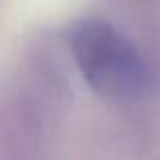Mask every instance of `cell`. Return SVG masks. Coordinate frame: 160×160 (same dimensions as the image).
<instances>
[{
	"mask_svg": "<svg viewBox=\"0 0 160 160\" xmlns=\"http://www.w3.org/2000/svg\"><path fill=\"white\" fill-rule=\"evenodd\" d=\"M71 51L95 91L113 99H142L152 89V71L140 53L112 24L79 20L71 28Z\"/></svg>",
	"mask_w": 160,
	"mask_h": 160,
	"instance_id": "obj_1",
	"label": "cell"
}]
</instances>
